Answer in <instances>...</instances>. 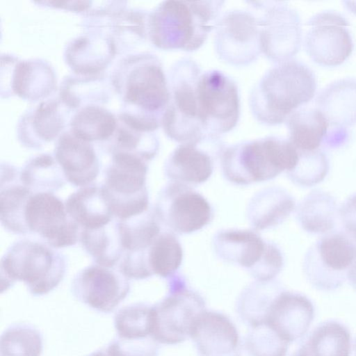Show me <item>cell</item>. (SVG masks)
I'll use <instances>...</instances> for the list:
<instances>
[{"instance_id": "obj_1", "label": "cell", "mask_w": 356, "mask_h": 356, "mask_svg": "<svg viewBox=\"0 0 356 356\" xmlns=\"http://www.w3.org/2000/svg\"><path fill=\"white\" fill-rule=\"evenodd\" d=\"M316 90V76L312 70L292 59L275 64L262 75L250 91L249 107L260 124L279 125L312 101Z\"/></svg>"}, {"instance_id": "obj_2", "label": "cell", "mask_w": 356, "mask_h": 356, "mask_svg": "<svg viewBox=\"0 0 356 356\" xmlns=\"http://www.w3.org/2000/svg\"><path fill=\"white\" fill-rule=\"evenodd\" d=\"M224 1H163L151 19L153 43L164 50L199 49L214 31Z\"/></svg>"}, {"instance_id": "obj_3", "label": "cell", "mask_w": 356, "mask_h": 356, "mask_svg": "<svg viewBox=\"0 0 356 356\" xmlns=\"http://www.w3.org/2000/svg\"><path fill=\"white\" fill-rule=\"evenodd\" d=\"M219 159L224 177L246 186L291 171L298 163L299 153L288 139L270 136L225 146Z\"/></svg>"}, {"instance_id": "obj_4", "label": "cell", "mask_w": 356, "mask_h": 356, "mask_svg": "<svg viewBox=\"0 0 356 356\" xmlns=\"http://www.w3.org/2000/svg\"><path fill=\"white\" fill-rule=\"evenodd\" d=\"M1 292L16 281L35 296L47 294L63 280L65 256L43 241L23 238L13 243L0 262Z\"/></svg>"}, {"instance_id": "obj_5", "label": "cell", "mask_w": 356, "mask_h": 356, "mask_svg": "<svg viewBox=\"0 0 356 356\" xmlns=\"http://www.w3.org/2000/svg\"><path fill=\"white\" fill-rule=\"evenodd\" d=\"M194 111L202 141L220 140L239 121L240 96L235 81L218 70L202 71L195 85Z\"/></svg>"}, {"instance_id": "obj_6", "label": "cell", "mask_w": 356, "mask_h": 356, "mask_svg": "<svg viewBox=\"0 0 356 356\" xmlns=\"http://www.w3.org/2000/svg\"><path fill=\"white\" fill-rule=\"evenodd\" d=\"M147 161L129 153H115L101 184L113 216L125 220L148 211Z\"/></svg>"}, {"instance_id": "obj_7", "label": "cell", "mask_w": 356, "mask_h": 356, "mask_svg": "<svg viewBox=\"0 0 356 356\" xmlns=\"http://www.w3.org/2000/svg\"><path fill=\"white\" fill-rule=\"evenodd\" d=\"M212 245L220 259L243 268L257 281L274 280L284 266L280 248L255 230H220L213 236Z\"/></svg>"}, {"instance_id": "obj_8", "label": "cell", "mask_w": 356, "mask_h": 356, "mask_svg": "<svg viewBox=\"0 0 356 356\" xmlns=\"http://www.w3.org/2000/svg\"><path fill=\"white\" fill-rule=\"evenodd\" d=\"M206 309L205 300L175 275L168 279V292L152 307L151 337L159 343L176 345L190 338L197 316Z\"/></svg>"}, {"instance_id": "obj_9", "label": "cell", "mask_w": 356, "mask_h": 356, "mask_svg": "<svg viewBox=\"0 0 356 356\" xmlns=\"http://www.w3.org/2000/svg\"><path fill=\"white\" fill-rule=\"evenodd\" d=\"M202 71L195 60L184 57L172 64L168 73L170 100L161 124L167 137L179 144L202 143L193 106L195 81Z\"/></svg>"}, {"instance_id": "obj_10", "label": "cell", "mask_w": 356, "mask_h": 356, "mask_svg": "<svg viewBox=\"0 0 356 356\" xmlns=\"http://www.w3.org/2000/svg\"><path fill=\"white\" fill-rule=\"evenodd\" d=\"M356 257V243L343 232H332L318 238L307 251L304 274L315 289L333 291L348 279Z\"/></svg>"}, {"instance_id": "obj_11", "label": "cell", "mask_w": 356, "mask_h": 356, "mask_svg": "<svg viewBox=\"0 0 356 356\" xmlns=\"http://www.w3.org/2000/svg\"><path fill=\"white\" fill-rule=\"evenodd\" d=\"M259 12L261 54L275 64L292 60L302 42L301 20L286 1H247Z\"/></svg>"}, {"instance_id": "obj_12", "label": "cell", "mask_w": 356, "mask_h": 356, "mask_svg": "<svg viewBox=\"0 0 356 356\" xmlns=\"http://www.w3.org/2000/svg\"><path fill=\"white\" fill-rule=\"evenodd\" d=\"M153 212L161 225L176 234H188L208 225L213 218L209 202L192 186L170 181L159 192Z\"/></svg>"}, {"instance_id": "obj_13", "label": "cell", "mask_w": 356, "mask_h": 356, "mask_svg": "<svg viewBox=\"0 0 356 356\" xmlns=\"http://www.w3.org/2000/svg\"><path fill=\"white\" fill-rule=\"evenodd\" d=\"M257 15L248 10L222 13L214 29V49L220 60L241 67L255 61L261 54Z\"/></svg>"}, {"instance_id": "obj_14", "label": "cell", "mask_w": 356, "mask_h": 356, "mask_svg": "<svg viewBox=\"0 0 356 356\" xmlns=\"http://www.w3.org/2000/svg\"><path fill=\"white\" fill-rule=\"evenodd\" d=\"M24 219L29 234L55 249L74 245L79 241V226L54 193H33L26 204Z\"/></svg>"}, {"instance_id": "obj_15", "label": "cell", "mask_w": 356, "mask_h": 356, "mask_svg": "<svg viewBox=\"0 0 356 356\" xmlns=\"http://www.w3.org/2000/svg\"><path fill=\"white\" fill-rule=\"evenodd\" d=\"M304 47L310 59L323 67H337L351 55L354 44L348 22L335 11H323L307 22Z\"/></svg>"}, {"instance_id": "obj_16", "label": "cell", "mask_w": 356, "mask_h": 356, "mask_svg": "<svg viewBox=\"0 0 356 356\" xmlns=\"http://www.w3.org/2000/svg\"><path fill=\"white\" fill-rule=\"evenodd\" d=\"M71 291L76 299L94 310L110 313L128 296L130 282L119 269L94 264L74 277Z\"/></svg>"}, {"instance_id": "obj_17", "label": "cell", "mask_w": 356, "mask_h": 356, "mask_svg": "<svg viewBox=\"0 0 356 356\" xmlns=\"http://www.w3.org/2000/svg\"><path fill=\"white\" fill-rule=\"evenodd\" d=\"M153 211L125 220H119L123 255L120 270L129 280H144L153 275L148 263L149 248L161 232Z\"/></svg>"}, {"instance_id": "obj_18", "label": "cell", "mask_w": 356, "mask_h": 356, "mask_svg": "<svg viewBox=\"0 0 356 356\" xmlns=\"http://www.w3.org/2000/svg\"><path fill=\"white\" fill-rule=\"evenodd\" d=\"M314 314V306L306 296L282 289L272 300L261 323L290 344L306 334Z\"/></svg>"}, {"instance_id": "obj_19", "label": "cell", "mask_w": 356, "mask_h": 356, "mask_svg": "<svg viewBox=\"0 0 356 356\" xmlns=\"http://www.w3.org/2000/svg\"><path fill=\"white\" fill-rule=\"evenodd\" d=\"M190 338L199 356H241L238 330L222 312L204 310L196 318Z\"/></svg>"}, {"instance_id": "obj_20", "label": "cell", "mask_w": 356, "mask_h": 356, "mask_svg": "<svg viewBox=\"0 0 356 356\" xmlns=\"http://www.w3.org/2000/svg\"><path fill=\"white\" fill-rule=\"evenodd\" d=\"M210 143L212 142L182 143L177 146L165 162V177L170 181L190 186L207 181L214 167L213 154L207 147Z\"/></svg>"}, {"instance_id": "obj_21", "label": "cell", "mask_w": 356, "mask_h": 356, "mask_svg": "<svg viewBox=\"0 0 356 356\" xmlns=\"http://www.w3.org/2000/svg\"><path fill=\"white\" fill-rule=\"evenodd\" d=\"M55 156L66 181L74 186L90 185L99 174V163L94 150L83 142L63 138L56 147Z\"/></svg>"}, {"instance_id": "obj_22", "label": "cell", "mask_w": 356, "mask_h": 356, "mask_svg": "<svg viewBox=\"0 0 356 356\" xmlns=\"http://www.w3.org/2000/svg\"><path fill=\"white\" fill-rule=\"evenodd\" d=\"M315 104L332 128L355 124L356 79H341L330 83L319 92Z\"/></svg>"}, {"instance_id": "obj_23", "label": "cell", "mask_w": 356, "mask_h": 356, "mask_svg": "<svg viewBox=\"0 0 356 356\" xmlns=\"http://www.w3.org/2000/svg\"><path fill=\"white\" fill-rule=\"evenodd\" d=\"M68 216L81 229L104 227L115 218L101 184H92L79 188L65 200Z\"/></svg>"}, {"instance_id": "obj_24", "label": "cell", "mask_w": 356, "mask_h": 356, "mask_svg": "<svg viewBox=\"0 0 356 356\" xmlns=\"http://www.w3.org/2000/svg\"><path fill=\"white\" fill-rule=\"evenodd\" d=\"M33 193L19 180V171L10 165L1 166V212L2 227L15 235L29 234L24 219L27 200Z\"/></svg>"}, {"instance_id": "obj_25", "label": "cell", "mask_w": 356, "mask_h": 356, "mask_svg": "<svg viewBox=\"0 0 356 356\" xmlns=\"http://www.w3.org/2000/svg\"><path fill=\"white\" fill-rule=\"evenodd\" d=\"M295 209V200L286 191L268 187L250 200L247 216L254 230L260 231L282 223Z\"/></svg>"}, {"instance_id": "obj_26", "label": "cell", "mask_w": 356, "mask_h": 356, "mask_svg": "<svg viewBox=\"0 0 356 356\" xmlns=\"http://www.w3.org/2000/svg\"><path fill=\"white\" fill-rule=\"evenodd\" d=\"M351 336L348 328L336 320L316 326L291 356H350Z\"/></svg>"}, {"instance_id": "obj_27", "label": "cell", "mask_w": 356, "mask_h": 356, "mask_svg": "<svg viewBox=\"0 0 356 356\" xmlns=\"http://www.w3.org/2000/svg\"><path fill=\"white\" fill-rule=\"evenodd\" d=\"M296 219L300 227L313 234L333 232L339 216L335 198L329 193L314 190L308 193L296 208Z\"/></svg>"}, {"instance_id": "obj_28", "label": "cell", "mask_w": 356, "mask_h": 356, "mask_svg": "<svg viewBox=\"0 0 356 356\" xmlns=\"http://www.w3.org/2000/svg\"><path fill=\"white\" fill-rule=\"evenodd\" d=\"M286 124L288 140L301 152L319 149L330 131L327 120L316 108H300L288 118Z\"/></svg>"}, {"instance_id": "obj_29", "label": "cell", "mask_w": 356, "mask_h": 356, "mask_svg": "<svg viewBox=\"0 0 356 356\" xmlns=\"http://www.w3.org/2000/svg\"><path fill=\"white\" fill-rule=\"evenodd\" d=\"M79 241L95 264L106 267L114 268L124 253L117 218L97 229H81Z\"/></svg>"}, {"instance_id": "obj_30", "label": "cell", "mask_w": 356, "mask_h": 356, "mask_svg": "<svg viewBox=\"0 0 356 356\" xmlns=\"http://www.w3.org/2000/svg\"><path fill=\"white\" fill-rule=\"evenodd\" d=\"M282 289L274 280L251 283L236 300V310L240 318L249 327L261 324L272 300Z\"/></svg>"}, {"instance_id": "obj_31", "label": "cell", "mask_w": 356, "mask_h": 356, "mask_svg": "<svg viewBox=\"0 0 356 356\" xmlns=\"http://www.w3.org/2000/svg\"><path fill=\"white\" fill-rule=\"evenodd\" d=\"M19 180L33 193H54L67 181L62 168L49 154H42L29 160L19 171Z\"/></svg>"}, {"instance_id": "obj_32", "label": "cell", "mask_w": 356, "mask_h": 356, "mask_svg": "<svg viewBox=\"0 0 356 356\" xmlns=\"http://www.w3.org/2000/svg\"><path fill=\"white\" fill-rule=\"evenodd\" d=\"M183 260V249L175 234L163 231L149 250L148 263L154 275L169 279L176 274Z\"/></svg>"}, {"instance_id": "obj_33", "label": "cell", "mask_w": 356, "mask_h": 356, "mask_svg": "<svg viewBox=\"0 0 356 356\" xmlns=\"http://www.w3.org/2000/svg\"><path fill=\"white\" fill-rule=\"evenodd\" d=\"M0 341V356H40L43 349L41 332L29 324L10 325Z\"/></svg>"}, {"instance_id": "obj_34", "label": "cell", "mask_w": 356, "mask_h": 356, "mask_svg": "<svg viewBox=\"0 0 356 356\" xmlns=\"http://www.w3.org/2000/svg\"><path fill=\"white\" fill-rule=\"evenodd\" d=\"M152 307L147 303L136 302L120 309L114 316L117 337L128 340L152 337Z\"/></svg>"}, {"instance_id": "obj_35", "label": "cell", "mask_w": 356, "mask_h": 356, "mask_svg": "<svg viewBox=\"0 0 356 356\" xmlns=\"http://www.w3.org/2000/svg\"><path fill=\"white\" fill-rule=\"evenodd\" d=\"M299 159L296 166L286 174L290 180L302 187L315 186L326 177L330 164L321 149L298 151Z\"/></svg>"}, {"instance_id": "obj_36", "label": "cell", "mask_w": 356, "mask_h": 356, "mask_svg": "<svg viewBox=\"0 0 356 356\" xmlns=\"http://www.w3.org/2000/svg\"><path fill=\"white\" fill-rule=\"evenodd\" d=\"M244 345L250 356H285L289 346L265 323L250 327Z\"/></svg>"}, {"instance_id": "obj_37", "label": "cell", "mask_w": 356, "mask_h": 356, "mask_svg": "<svg viewBox=\"0 0 356 356\" xmlns=\"http://www.w3.org/2000/svg\"><path fill=\"white\" fill-rule=\"evenodd\" d=\"M343 232L356 243V193L351 195L339 209Z\"/></svg>"}, {"instance_id": "obj_38", "label": "cell", "mask_w": 356, "mask_h": 356, "mask_svg": "<svg viewBox=\"0 0 356 356\" xmlns=\"http://www.w3.org/2000/svg\"><path fill=\"white\" fill-rule=\"evenodd\" d=\"M87 356H121L113 344L109 342L106 346L103 347Z\"/></svg>"}, {"instance_id": "obj_39", "label": "cell", "mask_w": 356, "mask_h": 356, "mask_svg": "<svg viewBox=\"0 0 356 356\" xmlns=\"http://www.w3.org/2000/svg\"><path fill=\"white\" fill-rule=\"evenodd\" d=\"M348 280L351 286L356 289V257L348 271Z\"/></svg>"}, {"instance_id": "obj_40", "label": "cell", "mask_w": 356, "mask_h": 356, "mask_svg": "<svg viewBox=\"0 0 356 356\" xmlns=\"http://www.w3.org/2000/svg\"><path fill=\"white\" fill-rule=\"evenodd\" d=\"M343 3L350 12L356 15V1H345Z\"/></svg>"}, {"instance_id": "obj_41", "label": "cell", "mask_w": 356, "mask_h": 356, "mask_svg": "<svg viewBox=\"0 0 356 356\" xmlns=\"http://www.w3.org/2000/svg\"><path fill=\"white\" fill-rule=\"evenodd\" d=\"M355 355H356V339H355Z\"/></svg>"}]
</instances>
